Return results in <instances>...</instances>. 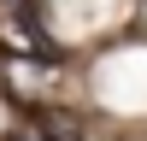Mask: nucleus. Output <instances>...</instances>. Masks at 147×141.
<instances>
[{
	"instance_id": "nucleus-1",
	"label": "nucleus",
	"mask_w": 147,
	"mask_h": 141,
	"mask_svg": "<svg viewBox=\"0 0 147 141\" xmlns=\"http://www.w3.org/2000/svg\"><path fill=\"white\" fill-rule=\"evenodd\" d=\"M77 135H82L77 117H53V112L41 106V112H30L24 124H12L0 141H77Z\"/></svg>"
},
{
	"instance_id": "nucleus-2",
	"label": "nucleus",
	"mask_w": 147,
	"mask_h": 141,
	"mask_svg": "<svg viewBox=\"0 0 147 141\" xmlns=\"http://www.w3.org/2000/svg\"><path fill=\"white\" fill-rule=\"evenodd\" d=\"M0 41L6 47H18V53H35V59H53V41H47L41 30H35V23H24V12L12 23H0Z\"/></svg>"
}]
</instances>
